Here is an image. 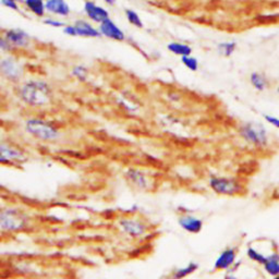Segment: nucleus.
I'll return each mask as SVG.
<instances>
[{
	"label": "nucleus",
	"instance_id": "obj_23",
	"mask_svg": "<svg viewBox=\"0 0 279 279\" xmlns=\"http://www.w3.org/2000/svg\"><path fill=\"white\" fill-rule=\"evenodd\" d=\"M125 13H126V18L128 20V22L130 23L131 25L136 26V28H138V29L143 28V21H142L141 17H140L138 12H136L132 9H127Z\"/></svg>",
	"mask_w": 279,
	"mask_h": 279
},
{
	"label": "nucleus",
	"instance_id": "obj_22",
	"mask_svg": "<svg viewBox=\"0 0 279 279\" xmlns=\"http://www.w3.org/2000/svg\"><path fill=\"white\" fill-rule=\"evenodd\" d=\"M217 49L222 56L230 57L233 55L235 49H237V43L233 41L222 42L217 45Z\"/></svg>",
	"mask_w": 279,
	"mask_h": 279
},
{
	"label": "nucleus",
	"instance_id": "obj_25",
	"mask_svg": "<svg viewBox=\"0 0 279 279\" xmlns=\"http://www.w3.org/2000/svg\"><path fill=\"white\" fill-rule=\"evenodd\" d=\"M248 256H249L250 260L254 261L256 263H259V264L264 265V263L266 262L268 255L266 256V255H264L263 253H261L259 250L254 249L253 246H250V248L248 249Z\"/></svg>",
	"mask_w": 279,
	"mask_h": 279
},
{
	"label": "nucleus",
	"instance_id": "obj_14",
	"mask_svg": "<svg viewBox=\"0 0 279 279\" xmlns=\"http://www.w3.org/2000/svg\"><path fill=\"white\" fill-rule=\"evenodd\" d=\"M74 26L77 29L78 36L87 37V39H99L101 37L99 30L85 20H77L74 22Z\"/></svg>",
	"mask_w": 279,
	"mask_h": 279
},
{
	"label": "nucleus",
	"instance_id": "obj_34",
	"mask_svg": "<svg viewBox=\"0 0 279 279\" xmlns=\"http://www.w3.org/2000/svg\"><path fill=\"white\" fill-rule=\"evenodd\" d=\"M274 279H279V275H277V276H274Z\"/></svg>",
	"mask_w": 279,
	"mask_h": 279
},
{
	"label": "nucleus",
	"instance_id": "obj_4",
	"mask_svg": "<svg viewBox=\"0 0 279 279\" xmlns=\"http://www.w3.org/2000/svg\"><path fill=\"white\" fill-rule=\"evenodd\" d=\"M240 136L246 143L255 147H265L268 144V134L261 123L244 122L239 128Z\"/></svg>",
	"mask_w": 279,
	"mask_h": 279
},
{
	"label": "nucleus",
	"instance_id": "obj_28",
	"mask_svg": "<svg viewBox=\"0 0 279 279\" xmlns=\"http://www.w3.org/2000/svg\"><path fill=\"white\" fill-rule=\"evenodd\" d=\"M0 50L6 53H11L15 51L13 49V47L10 45V43L4 39V36L2 34H0Z\"/></svg>",
	"mask_w": 279,
	"mask_h": 279
},
{
	"label": "nucleus",
	"instance_id": "obj_35",
	"mask_svg": "<svg viewBox=\"0 0 279 279\" xmlns=\"http://www.w3.org/2000/svg\"><path fill=\"white\" fill-rule=\"evenodd\" d=\"M277 92H278V94H279V85H278V89H277Z\"/></svg>",
	"mask_w": 279,
	"mask_h": 279
},
{
	"label": "nucleus",
	"instance_id": "obj_6",
	"mask_svg": "<svg viewBox=\"0 0 279 279\" xmlns=\"http://www.w3.org/2000/svg\"><path fill=\"white\" fill-rule=\"evenodd\" d=\"M123 178L129 186L137 191L146 192L153 187V181L149 175L146 171L137 167L127 168L123 173Z\"/></svg>",
	"mask_w": 279,
	"mask_h": 279
},
{
	"label": "nucleus",
	"instance_id": "obj_13",
	"mask_svg": "<svg viewBox=\"0 0 279 279\" xmlns=\"http://www.w3.org/2000/svg\"><path fill=\"white\" fill-rule=\"evenodd\" d=\"M46 12L57 17L68 18L71 14V7L67 0H46Z\"/></svg>",
	"mask_w": 279,
	"mask_h": 279
},
{
	"label": "nucleus",
	"instance_id": "obj_29",
	"mask_svg": "<svg viewBox=\"0 0 279 279\" xmlns=\"http://www.w3.org/2000/svg\"><path fill=\"white\" fill-rule=\"evenodd\" d=\"M43 23L45 25L50 26V28H64L66 26V23L62 22L60 20H57V19H53V18H45L43 20Z\"/></svg>",
	"mask_w": 279,
	"mask_h": 279
},
{
	"label": "nucleus",
	"instance_id": "obj_16",
	"mask_svg": "<svg viewBox=\"0 0 279 279\" xmlns=\"http://www.w3.org/2000/svg\"><path fill=\"white\" fill-rule=\"evenodd\" d=\"M178 223L180 227L189 233H198L203 227V223L201 219L191 215H184L179 217Z\"/></svg>",
	"mask_w": 279,
	"mask_h": 279
},
{
	"label": "nucleus",
	"instance_id": "obj_2",
	"mask_svg": "<svg viewBox=\"0 0 279 279\" xmlns=\"http://www.w3.org/2000/svg\"><path fill=\"white\" fill-rule=\"evenodd\" d=\"M31 226V216L25 209L8 206L0 209V232L9 234L22 232Z\"/></svg>",
	"mask_w": 279,
	"mask_h": 279
},
{
	"label": "nucleus",
	"instance_id": "obj_17",
	"mask_svg": "<svg viewBox=\"0 0 279 279\" xmlns=\"http://www.w3.org/2000/svg\"><path fill=\"white\" fill-rule=\"evenodd\" d=\"M24 7L37 18H44L46 14V0H23Z\"/></svg>",
	"mask_w": 279,
	"mask_h": 279
},
{
	"label": "nucleus",
	"instance_id": "obj_27",
	"mask_svg": "<svg viewBox=\"0 0 279 279\" xmlns=\"http://www.w3.org/2000/svg\"><path fill=\"white\" fill-rule=\"evenodd\" d=\"M20 1H23V0H0V3L2 4L3 7H6L10 10H13V11L20 12Z\"/></svg>",
	"mask_w": 279,
	"mask_h": 279
},
{
	"label": "nucleus",
	"instance_id": "obj_26",
	"mask_svg": "<svg viewBox=\"0 0 279 279\" xmlns=\"http://www.w3.org/2000/svg\"><path fill=\"white\" fill-rule=\"evenodd\" d=\"M181 62L184 63V66L189 69L190 71L195 72L198 70V60L195 57H193L192 55L181 57Z\"/></svg>",
	"mask_w": 279,
	"mask_h": 279
},
{
	"label": "nucleus",
	"instance_id": "obj_20",
	"mask_svg": "<svg viewBox=\"0 0 279 279\" xmlns=\"http://www.w3.org/2000/svg\"><path fill=\"white\" fill-rule=\"evenodd\" d=\"M265 271L272 276L279 275V254L273 253L267 256V260L264 263Z\"/></svg>",
	"mask_w": 279,
	"mask_h": 279
},
{
	"label": "nucleus",
	"instance_id": "obj_12",
	"mask_svg": "<svg viewBox=\"0 0 279 279\" xmlns=\"http://www.w3.org/2000/svg\"><path fill=\"white\" fill-rule=\"evenodd\" d=\"M101 36H105L107 39L115 42H123L126 40L125 32L118 26L110 18L105 20L98 26Z\"/></svg>",
	"mask_w": 279,
	"mask_h": 279
},
{
	"label": "nucleus",
	"instance_id": "obj_10",
	"mask_svg": "<svg viewBox=\"0 0 279 279\" xmlns=\"http://www.w3.org/2000/svg\"><path fill=\"white\" fill-rule=\"evenodd\" d=\"M2 35L13 47L14 50L26 49L31 46V36L22 29L4 30Z\"/></svg>",
	"mask_w": 279,
	"mask_h": 279
},
{
	"label": "nucleus",
	"instance_id": "obj_24",
	"mask_svg": "<svg viewBox=\"0 0 279 279\" xmlns=\"http://www.w3.org/2000/svg\"><path fill=\"white\" fill-rule=\"evenodd\" d=\"M71 73L74 78L79 80V81L84 82L87 81V79L89 77V69L85 66H82V64H78V66L72 69Z\"/></svg>",
	"mask_w": 279,
	"mask_h": 279
},
{
	"label": "nucleus",
	"instance_id": "obj_9",
	"mask_svg": "<svg viewBox=\"0 0 279 279\" xmlns=\"http://www.w3.org/2000/svg\"><path fill=\"white\" fill-rule=\"evenodd\" d=\"M209 186L213 191L223 195H234L241 191V186L237 181L229 178L215 177L209 180Z\"/></svg>",
	"mask_w": 279,
	"mask_h": 279
},
{
	"label": "nucleus",
	"instance_id": "obj_31",
	"mask_svg": "<svg viewBox=\"0 0 279 279\" xmlns=\"http://www.w3.org/2000/svg\"><path fill=\"white\" fill-rule=\"evenodd\" d=\"M264 119L266 120V122L270 123L271 126H273L274 128H276L279 130V118L278 117L272 116V115H265Z\"/></svg>",
	"mask_w": 279,
	"mask_h": 279
},
{
	"label": "nucleus",
	"instance_id": "obj_19",
	"mask_svg": "<svg viewBox=\"0 0 279 279\" xmlns=\"http://www.w3.org/2000/svg\"><path fill=\"white\" fill-rule=\"evenodd\" d=\"M167 49L173 52L174 55L176 56H180V57H186V56H191L192 55V48L184 44V43H179V42H171L167 45Z\"/></svg>",
	"mask_w": 279,
	"mask_h": 279
},
{
	"label": "nucleus",
	"instance_id": "obj_15",
	"mask_svg": "<svg viewBox=\"0 0 279 279\" xmlns=\"http://www.w3.org/2000/svg\"><path fill=\"white\" fill-rule=\"evenodd\" d=\"M235 256H237V252H235L234 249H226L217 257L214 268H215L216 271L229 270V268L233 265Z\"/></svg>",
	"mask_w": 279,
	"mask_h": 279
},
{
	"label": "nucleus",
	"instance_id": "obj_18",
	"mask_svg": "<svg viewBox=\"0 0 279 279\" xmlns=\"http://www.w3.org/2000/svg\"><path fill=\"white\" fill-rule=\"evenodd\" d=\"M250 83L254 90H256L257 92H263V91L267 90L270 82H268V79L264 73L254 71L250 74Z\"/></svg>",
	"mask_w": 279,
	"mask_h": 279
},
{
	"label": "nucleus",
	"instance_id": "obj_21",
	"mask_svg": "<svg viewBox=\"0 0 279 279\" xmlns=\"http://www.w3.org/2000/svg\"><path fill=\"white\" fill-rule=\"evenodd\" d=\"M197 267L198 265L195 264V263H190V264L186 265V267L178 268V270L174 271L168 279H184L191 275L192 273H194L197 270Z\"/></svg>",
	"mask_w": 279,
	"mask_h": 279
},
{
	"label": "nucleus",
	"instance_id": "obj_11",
	"mask_svg": "<svg viewBox=\"0 0 279 279\" xmlns=\"http://www.w3.org/2000/svg\"><path fill=\"white\" fill-rule=\"evenodd\" d=\"M83 11L90 20H92L93 22L98 24L104 22L105 20L109 19V12L104 7L98 6L97 3L91 1V0H85L84 1Z\"/></svg>",
	"mask_w": 279,
	"mask_h": 279
},
{
	"label": "nucleus",
	"instance_id": "obj_1",
	"mask_svg": "<svg viewBox=\"0 0 279 279\" xmlns=\"http://www.w3.org/2000/svg\"><path fill=\"white\" fill-rule=\"evenodd\" d=\"M19 97L32 108H43L51 104L53 92L49 84L43 80H29L19 90Z\"/></svg>",
	"mask_w": 279,
	"mask_h": 279
},
{
	"label": "nucleus",
	"instance_id": "obj_30",
	"mask_svg": "<svg viewBox=\"0 0 279 279\" xmlns=\"http://www.w3.org/2000/svg\"><path fill=\"white\" fill-rule=\"evenodd\" d=\"M63 31V33L68 35V36H78V32H77V29H76V26H74V24H67L64 28L62 29Z\"/></svg>",
	"mask_w": 279,
	"mask_h": 279
},
{
	"label": "nucleus",
	"instance_id": "obj_3",
	"mask_svg": "<svg viewBox=\"0 0 279 279\" xmlns=\"http://www.w3.org/2000/svg\"><path fill=\"white\" fill-rule=\"evenodd\" d=\"M25 132L42 142H53L60 139L61 131L58 126L39 117H32L24 122Z\"/></svg>",
	"mask_w": 279,
	"mask_h": 279
},
{
	"label": "nucleus",
	"instance_id": "obj_32",
	"mask_svg": "<svg viewBox=\"0 0 279 279\" xmlns=\"http://www.w3.org/2000/svg\"><path fill=\"white\" fill-rule=\"evenodd\" d=\"M104 2L108 4V6H115L117 0H104Z\"/></svg>",
	"mask_w": 279,
	"mask_h": 279
},
{
	"label": "nucleus",
	"instance_id": "obj_7",
	"mask_svg": "<svg viewBox=\"0 0 279 279\" xmlns=\"http://www.w3.org/2000/svg\"><path fill=\"white\" fill-rule=\"evenodd\" d=\"M0 73L8 81L19 82L23 76V68L17 59L12 57H3L0 59Z\"/></svg>",
	"mask_w": 279,
	"mask_h": 279
},
{
	"label": "nucleus",
	"instance_id": "obj_8",
	"mask_svg": "<svg viewBox=\"0 0 279 279\" xmlns=\"http://www.w3.org/2000/svg\"><path fill=\"white\" fill-rule=\"evenodd\" d=\"M26 159L25 153L17 146L0 141V165L12 166L24 162Z\"/></svg>",
	"mask_w": 279,
	"mask_h": 279
},
{
	"label": "nucleus",
	"instance_id": "obj_33",
	"mask_svg": "<svg viewBox=\"0 0 279 279\" xmlns=\"http://www.w3.org/2000/svg\"><path fill=\"white\" fill-rule=\"evenodd\" d=\"M226 279H237V278H235L234 276H232V275H230V276H228V277H226Z\"/></svg>",
	"mask_w": 279,
	"mask_h": 279
},
{
	"label": "nucleus",
	"instance_id": "obj_5",
	"mask_svg": "<svg viewBox=\"0 0 279 279\" xmlns=\"http://www.w3.org/2000/svg\"><path fill=\"white\" fill-rule=\"evenodd\" d=\"M117 227L122 234L130 239H141L149 232L148 225L138 217L127 216L122 217L117 222Z\"/></svg>",
	"mask_w": 279,
	"mask_h": 279
}]
</instances>
